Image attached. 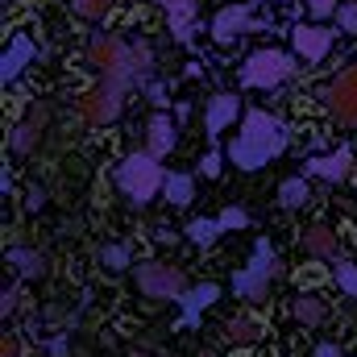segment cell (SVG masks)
<instances>
[{
  "label": "cell",
  "instance_id": "cell-36",
  "mask_svg": "<svg viewBox=\"0 0 357 357\" xmlns=\"http://www.w3.org/2000/svg\"><path fill=\"white\" fill-rule=\"evenodd\" d=\"M46 354H54V357H67V337H54V341L46 345Z\"/></svg>",
  "mask_w": 357,
  "mask_h": 357
},
{
  "label": "cell",
  "instance_id": "cell-5",
  "mask_svg": "<svg viewBox=\"0 0 357 357\" xmlns=\"http://www.w3.org/2000/svg\"><path fill=\"white\" fill-rule=\"evenodd\" d=\"M295 75V59L282 50H254L241 67V84L245 88H278Z\"/></svg>",
  "mask_w": 357,
  "mask_h": 357
},
{
  "label": "cell",
  "instance_id": "cell-8",
  "mask_svg": "<svg viewBox=\"0 0 357 357\" xmlns=\"http://www.w3.org/2000/svg\"><path fill=\"white\" fill-rule=\"evenodd\" d=\"M320 100L328 104V112H333L341 125H357V63L349 71H341L328 88L320 91Z\"/></svg>",
  "mask_w": 357,
  "mask_h": 357
},
{
  "label": "cell",
  "instance_id": "cell-6",
  "mask_svg": "<svg viewBox=\"0 0 357 357\" xmlns=\"http://www.w3.org/2000/svg\"><path fill=\"white\" fill-rule=\"evenodd\" d=\"M137 291L146 299H183L187 291V278L178 266H167V262H146L137 266Z\"/></svg>",
  "mask_w": 357,
  "mask_h": 357
},
{
  "label": "cell",
  "instance_id": "cell-28",
  "mask_svg": "<svg viewBox=\"0 0 357 357\" xmlns=\"http://www.w3.org/2000/svg\"><path fill=\"white\" fill-rule=\"evenodd\" d=\"M216 220H220V229H245L250 225V212L245 208H225Z\"/></svg>",
  "mask_w": 357,
  "mask_h": 357
},
{
  "label": "cell",
  "instance_id": "cell-29",
  "mask_svg": "<svg viewBox=\"0 0 357 357\" xmlns=\"http://www.w3.org/2000/svg\"><path fill=\"white\" fill-rule=\"evenodd\" d=\"M337 25H341L345 33H357V0H345V4L337 8Z\"/></svg>",
  "mask_w": 357,
  "mask_h": 357
},
{
  "label": "cell",
  "instance_id": "cell-27",
  "mask_svg": "<svg viewBox=\"0 0 357 357\" xmlns=\"http://www.w3.org/2000/svg\"><path fill=\"white\" fill-rule=\"evenodd\" d=\"M337 287H341L345 295H354V299H357V266H349L345 258L337 262Z\"/></svg>",
  "mask_w": 357,
  "mask_h": 357
},
{
  "label": "cell",
  "instance_id": "cell-24",
  "mask_svg": "<svg viewBox=\"0 0 357 357\" xmlns=\"http://www.w3.org/2000/svg\"><path fill=\"white\" fill-rule=\"evenodd\" d=\"M220 233H225L220 220H191V225H187V237H191L195 245H212Z\"/></svg>",
  "mask_w": 357,
  "mask_h": 357
},
{
  "label": "cell",
  "instance_id": "cell-17",
  "mask_svg": "<svg viewBox=\"0 0 357 357\" xmlns=\"http://www.w3.org/2000/svg\"><path fill=\"white\" fill-rule=\"evenodd\" d=\"M216 299H220V287H216V282H199V287L183 291V324L191 328V324L199 320V312H204V307H212Z\"/></svg>",
  "mask_w": 357,
  "mask_h": 357
},
{
  "label": "cell",
  "instance_id": "cell-12",
  "mask_svg": "<svg viewBox=\"0 0 357 357\" xmlns=\"http://www.w3.org/2000/svg\"><path fill=\"white\" fill-rule=\"evenodd\" d=\"M33 59H38V46H33V38L17 33V38L8 42V50H4V59H0V84H17V79H21V71H25Z\"/></svg>",
  "mask_w": 357,
  "mask_h": 357
},
{
  "label": "cell",
  "instance_id": "cell-4",
  "mask_svg": "<svg viewBox=\"0 0 357 357\" xmlns=\"http://www.w3.org/2000/svg\"><path fill=\"white\" fill-rule=\"evenodd\" d=\"M274 274H278V258H274L270 241H258V245H254V258H250V266L233 274V291H237L241 299H250V303H266Z\"/></svg>",
  "mask_w": 357,
  "mask_h": 357
},
{
  "label": "cell",
  "instance_id": "cell-9",
  "mask_svg": "<svg viewBox=\"0 0 357 357\" xmlns=\"http://www.w3.org/2000/svg\"><path fill=\"white\" fill-rule=\"evenodd\" d=\"M245 29H250V8H245V4H225V8L212 17V25H208V33H212L220 46H233Z\"/></svg>",
  "mask_w": 357,
  "mask_h": 357
},
{
  "label": "cell",
  "instance_id": "cell-30",
  "mask_svg": "<svg viewBox=\"0 0 357 357\" xmlns=\"http://www.w3.org/2000/svg\"><path fill=\"white\" fill-rule=\"evenodd\" d=\"M220 162H225V154H220V150L204 154V158H199V175H204V178H216V175H220Z\"/></svg>",
  "mask_w": 357,
  "mask_h": 357
},
{
  "label": "cell",
  "instance_id": "cell-38",
  "mask_svg": "<svg viewBox=\"0 0 357 357\" xmlns=\"http://www.w3.org/2000/svg\"><path fill=\"white\" fill-rule=\"evenodd\" d=\"M129 357H150V354H142V349H133V354H129Z\"/></svg>",
  "mask_w": 357,
  "mask_h": 357
},
{
  "label": "cell",
  "instance_id": "cell-34",
  "mask_svg": "<svg viewBox=\"0 0 357 357\" xmlns=\"http://www.w3.org/2000/svg\"><path fill=\"white\" fill-rule=\"evenodd\" d=\"M146 96H150V104H154V108H167V104H171L162 84H146Z\"/></svg>",
  "mask_w": 357,
  "mask_h": 357
},
{
  "label": "cell",
  "instance_id": "cell-22",
  "mask_svg": "<svg viewBox=\"0 0 357 357\" xmlns=\"http://www.w3.org/2000/svg\"><path fill=\"white\" fill-rule=\"evenodd\" d=\"M225 333H229V341H233V345H254L262 328H258V320H254V316H233V320L225 324Z\"/></svg>",
  "mask_w": 357,
  "mask_h": 357
},
{
  "label": "cell",
  "instance_id": "cell-11",
  "mask_svg": "<svg viewBox=\"0 0 357 357\" xmlns=\"http://www.w3.org/2000/svg\"><path fill=\"white\" fill-rule=\"evenodd\" d=\"M46 121H50V108H46V104H33V108L25 112V121L8 133V150H13V154H29V150L38 146V137H42Z\"/></svg>",
  "mask_w": 357,
  "mask_h": 357
},
{
  "label": "cell",
  "instance_id": "cell-2",
  "mask_svg": "<svg viewBox=\"0 0 357 357\" xmlns=\"http://www.w3.org/2000/svg\"><path fill=\"white\" fill-rule=\"evenodd\" d=\"M91 63L104 71V79H116L121 88H146L142 71H137V59H133V46H125L116 33H96L88 46Z\"/></svg>",
  "mask_w": 357,
  "mask_h": 357
},
{
  "label": "cell",
  "instance_id": "cell-31",
  "mask_svg": "<svg viewBox=\"0 0 357 357\" xmlns=\"http://www.w3.org/2000/svg\"><path fill=\"white\" fill-rule=\"evenodd\" d=\"M17 303H21V287H8V291L0 295V316H13Z\"/></svg>",
  "mask_w": 357,
  "mask_h": 357
},
{
  "label": "cell",
  "instance_id": "cell-32",
  "mask_svg": "<svg viewBox=\"0 0 357 357\" xmlns=\"http://www.w3.org/2000/svg\"><path fill=\"white\" fill-rule=\"evenodd\" d=\"M337 8H341L337 0H307V13H312V17H333Z\"/></svg>",
  "mask_w": 357,
  "mask_h": 357
},
{
  "label": "cell",
  "instance_id": "cell-20",
  "mask_svg": "<svg viewBox=\"0 0 357 357\" xmlns=\"http://www.w3.org/2000/svg\"><path fill=\"white\" fill-rule=\"evenodd\" d=\"M291 312H295V320H299V324H307V328H316V324H324V320H328L324 299H320V295H312V291H307V295H299Z\"/></svg>",
  "mask_w": 357,
  "mask_h": 357
},
{
  "label": "cell",
  "instance_id": "cell-35",
  "mask_svg": "<svg viewBox=\"0 0 357 357\" xmlns=\"http://www.w3.org/2000/svg\"><path fill=\"white\" fill-rule=\"evenodd\" d=\"M0 357H21V341H17L13 333H8V337L0 341Z\"/></svg>",
  "mask_w": 357,
  "mask_h": 357
},
{
  "label": "cell",
  "instance_id": "cell-25",
  "mask_svg": "<svg viewBox=\"0 0 357 357\" xmlns=\"http://www.w3.org/2000/svg\"><path fill=\"white\" fill-rule=\"evenodd\" d=\"M100 266L104 270H125L129 266V250H125V245H104V250H100Z\"/></svg>",
  "mask_w": 357,
  "mask_h": 357
},
{
  "label": "cell",
  "instance_id": "cell-37",
  "mask_svg": "<svg viewBox=\"0 0 357 357\" xmlns=\"http://www.w3.org/2000/svg\"><path fill=\"white\" fill-rule=\"evenodd\" d=\"M312 357H345V354H341L337 345H316V354H312Z\"/></svg>",
  "mask_w": 357,
  "mask_h": 357
},
{
  "label": "cell",
  "instance_id": "cell-26",
  "mask_svg": "<svg viewBox=\"0 0 357 357\" xmlns=\"http://www.w3.org/2000/svg\"><path fill=\"white\" fill-rule=\"evenodd\" d=\"M71 4H75V13H79L84 21H100V17H104L116 0H71Z\"/></svg>",
  "mask_w": 357,
  "mask_h": 357
},
{
  "label": "cell",
  "instance_id": "cell-3",
  "mask_svg": "<svg viewBox=\"0 0 357 357\" xmlns=\"http://www.w3.org/2000/svg\"><path fill=\"white\" fill-rule=\"evenodd\" d=\"M162 183H167V175H162V167H158L154 154H129V158L116 167V187H121L133 204H150Z\"/></svg>",
  "mask_w": 357,
  "mask_h": 357
},
{
  "label": "cell",
  "instance_id": "cell-33",
  "mask_svg": "<svg viewBox=\"0 0 357 357\" xmlns=\"http://www.w3.org/2000/svg\"><path fill=\"white\" fill-rule=\"evenodd\" d=\"M42 204H46V187H25V208L38 212Z\"/></svg>",
  "mask_w": 357,
  "mask_h": 357
},
{
  "label": "cell",
  "instance_id": "cell-14",
  "mask_svg": "<svg viewBox=\"0 0 357 357\" xmlns=\"http://www.w3.org/2000/svg\"><path fill=\"white\" fill-rule=\"evenodd\" d=\"M349 167H354V154L341 146V150H333V154H316V158H307V175L316 178H328V183H341V178L349 175Z\"/></svg>",
  "mask_w": 357,
  "mask_h": 357
},
{
  "label": "cell",
  "instance_id": "cell-7",
  "mask_svg": "<svg viewBox=\"0 0 357 357\" xmlns=\"http://www.w3.org/2000/svg\"><path fill=\"white\" fill-rule=\"evenodd\" d=\"M125 96H129V88H121L116 79H104L100 88H91L88 96L79 100V112H84V121H88V125H108V121H116V116H121Z\"/></svg>",
  "mask_w": 357,
  "mask_h": 357
},
{
  "label": "cell",
  "instance_id": "cell-15",
  "mask_svg": "<svg viewBox=\"0 0 357 357\" xmlns=\"http://www.w3.org/2000/svg\"><path fill=\"white\" fill-rule=\"evenodd\" d=\"M171 150H175V121L167 112H154L150 116V129H146V154L167 158Z\"/></svg>",
  "mask_w": 357,
  "mask_h": 357
},
{
  "label": "cell",
  "instance_id": "cell-1",
  "mask_svg": "<svg viewBox=\"0 0 357 357\" xmlns=\"http://www.w3.org/2000/svg\"><path fill=\"white\" fill-rule=\"evenodd\" d=\"M287 150V125L278 116H270L262 108H250L237 137L229 142V162H237L241 171H262L270 158H278Z\"/></svg>",
  "mask_w": 357,
  "mask_h": 357
},
{
  "label": "cell",
  "instance_id": "cell-19",
  "mask_svg": "<svg viewBox=\"0 0 357 357\" xmlns=\"http://www.w3.org/2000/svg\"><path fill=\"white\" fill-rule=\"evenodd\" d=\"M303 250H307L312 258H320V262H341V241H337L333 229H312V233H303Z\"/></svg>",
  "mask_w": 357,
  "mask_h": 357
},
{
  "label": "cell",
  "instance_id": "cell-16",
  "mask_svg": "<svg viewBox=\"0 0 357 357\" xmlns=\"http://www.w3.org/2000/svg\"><path fill=\"white\" fill-rule=\"evenodd\" d=\"M158 4L171 13V33L187 46L199 33V25H195V0H158Z\"/></svg>",
  "mask_w": 357,
  "mask_h": 357
},
{
  "label": "cell",
  "instance_id": "cell-23",
  "mask_svg": "<svg viewBox=\"0 0 357 357\" xmlns=\"http://www.w3.org/2000/svg\"><path fill=\"white\" fill-rule=\"evenodd\" d=\"M162 191H167V199H171L175 208H187V204H191V195H195V178H191V175H167Z\"/></svg>",
  "mask_w": 357,
  "mask_h": 357
},
{
  "label": "cell",
  "instance_id": "cell-21",
  "mask_svg": "<svg viewBox=\"0 0 357 357\" xmlns=\"http://www.w3.org/2000/svg\"><path fill=\"white\" fill-rule=\"evenodd\" d=\"M312 199V187H307V178L295 175V178H282V187H278V204L282 208H303Z\"/></svg>",
  "mask_w": 357,
  "mask_h": 357
},
{
  "label": "cell",
  "instance_id": "cell-39",
  "mask_svg": "<svg viewBox=\"0 0 357 357\" xmlns=\"http://www.w3.org/2000/svg\"><path fill=\"white\" fill-rule=\"evenodd\" d=\"M199 357H216V354H212V349H204V354H199Z\"/></svg>",
  "mask_w": 357,
  "mask_h": 357
},
{
  "label": "cell",
  "instance_id": "cell-10",
  "mask_svg": "<svg viewBox=\"0 0 357 357\" xmlns=\"http://www.w3.org/2000/svg\"><path fill=\"white\" fill-rule=\"evenodd\" d=\"M291 42H295V54L299 59L320 63L333 50V29H324V25H295L291 29Z\"/></svg>",
  "mask_w": 357,
  "mask_h": 357
},
{
  "label": "cell",
  "instance_id": "cell-13",
  "mask_svg": "<svg viewBox=\"0 0 357 357\" xmlns=\"http://www.w3.org/2000/svg\"><path fill=\"white\" fill-rule=\"evenodd\" d=\"M237 108H241V100H237V96H229V91L212 96V100H208V112H204L208 137H220V133H225V129L237 121Z\"/></svg>",
  "mask_w": 357,
  "mask_h": 357
},
{
  "label": "cell",
  "instance_id": "cell-18",
  "mask_svg": "<svg viewBox=\"0 0 357 357\" xmlns=\"http://www.w3.org/2000/svg\"><path fill=\"white\" fill-rule=\"evenodd\" d=\"M4 262L17 270L21 278H42L46 270H50V262H46V254H38V250H25V245H13L8 254H4Z\"/></svg>",
  "mask_w": 357,
  "mask_h": 357
}]
</instances>
